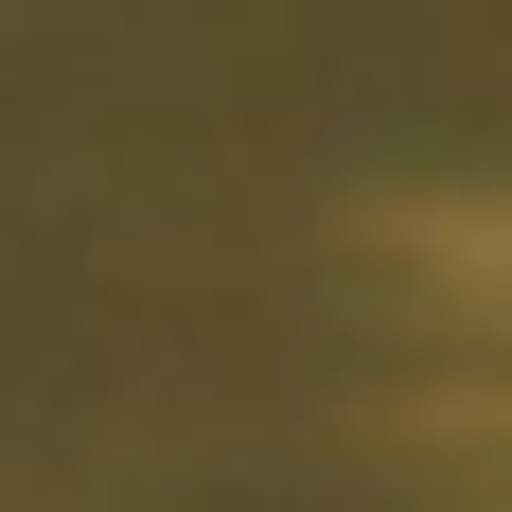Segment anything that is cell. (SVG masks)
<instances>
[{
    "label": "cell",
    "instance_id": "1",
    "mask_svg": "<svg viewBox=\"0 0 512 512\" xmlns=\"http://www.w3.org/2000/svg\"><path fill=\"white\" fill-rule=\"evenodd\" d=\"M389 265L512 336V195H424V212H389Z\"/></svg>",
    "mask_w": 512,
    "mask_h": 512
}]
</instances>
